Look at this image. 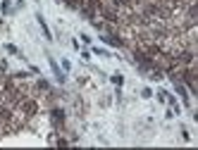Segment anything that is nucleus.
I'll return each instance as SVG.
<instances>
[{
    "label": "nucleus",
    "instance_id": "f257e3e1",
    "mask_svg": "<svg viewBox=\"0 0 198 150\" xmlns=\"http://www.w3.org/2000/svg\"><path fill=\"white\" fill-rule=\"evenodd\" d=\"M174 88H177V93H179V98L189 105V95H186V88H184V84L181 81H174Z\"/></svg>",
    "mask_w": 198,
    "mask_h": 150
},
{
    "label": "nucleus",
    "instance_id": "39448f33",
    "mask_svg": "<svg viewBox=\"0 0 198 150\" xmlns=\"http://www.w3.org/2000/svg\"><path fill=\"white\" fill-rule=\"evenodd\" d=\"M112 84H115V86H122V84H124L122 74H115V76H112Z\"/></svg>",
    "mask_w": 198,
    "mask_h": 150
},
{
    "label": "nucleus",
    "instance_id": "f03ea898",
    "mask_svg": "<svg viewBox=\"0 0 198 150\" xmlns=\"http://www.w3.org/2000/svg\"><path fill=\"white\" fill-rule=\"evenodd\" d=\"M53 121H55V126H62V124H65V112L55 107V110H53Z\"/></svg>",
    "mask_w": 198,
    "mask_h": 150
},
{
    "label": "nucleus",
    "instance_id": "7ed1b4c3",
    "mask_svg": "<svg viewBox=\"0 0 198 150\" xmlns=\"http://www.w3.org/2000/svg\"><path fill=\"white\" fill-rule=\"evenodd\" d=\"M50 67H53V72H55V76H57V81H60V84H65V81H67V76L62 74V72H60V67L55 64V60H50Z\"/></svg>",
    "mask_w": 198,
    "mask_h": 150
},
{
    "label": "nucleus",
    "instance_id": "423d86ee",
    "mask_svg": "<svg viewBox=\"0 0 198 150\" xmlns=\"http://www.w3.org/2000/svg\"><path fill=\"white\" fill-rule=\"evenodd\" d=\"M0 10H2V12H5V14H7V12H10V2H7V0H5V2H2V7H0Z\"/></svg>",
    "mask_w": 198,
    "mask_h": 150
},
{
    "label": "nucleus",
    "instance_id": "20e7f679",
    "mask_svg": "<svg viewBox=\"0 0 198 150\" xmlns=\"http://www.w3.org/2000/svg\"><path fill=\"white\" fill-rule=\"evenodd\" d=\"M38 22H41V29H43V33H45V38L50 41V31H48V26H45V19H43L41 14H38Z\"/></svg>",
    "mask_w": 198,
    "mask_h": 150
}]
</instances>
